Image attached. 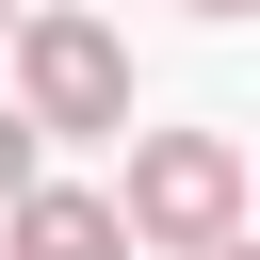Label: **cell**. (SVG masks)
Returning a JSON list of instances; mask_svg holds the SVG:
<instances>
[{
    "instance_id": "obj_1",
    "label": "cell",
    "mask_w": 260,
    "mask_h": 260,
    "mask_svg": "<svg viewBox=\"0 0 260 260\" xmlns=\"http://www.w3.org/2000/svg\"><path fill=\"white\" fill-rule=\"evenodd\" d=\"M114 228L162 244V260H195L211 228H244V146H228V130H130V195H114Z\"/></svg>"
},
{
    "instance_id": "obj_2",
    "label": "cell",
    "mask_w": 260,
    "mask_h": 260,
    "mask_svg": "<svg viewBox=\"0 0 260 260\" xmlns=\"http://www.w3.org/2000/svg\"><path fill=\"white\" fill-rule=\"evenodd\" d=\"M16 114L32 130H130V49L81 0H32L16 16Z\"/></svg>"
},
{
    "instance_id": "obj_3",
    "label": "cell",
    "mask_w": 260,
    "mask_h": 260,
    "mask_svg": "<svg viewBox=\"0 0 260 260\" xmlns=\"http://www.w3.org/2000/svg\"><path fill=\"white\" fill-rule=\"evenodd\" d=\"M0 244H16V260H130V228H114V195H65V179H16V211H0Z\"/></svg>"
},
{
    "instance_id": "obj_4",
    "label": "cell",
    "mask_w": 260,
    "mask_h": 260,
    "mask_svg": "<svg viewBox=\"0 0 260 260\" xmlns=\"http://www.w3.org/2000/svg\"><path fill=\"white\" fill-rule=\"evenodd\" d=\"M32 146H49V130H32V114H0V211H16V179H32Z\"/></svg>"
},
{
    "instance_id": "obj_5",
    "label": "cell",
    "mask_w": 260,
    "mask_h": 260,
    "mask_svg": "<svg viewBox=\"0 0 260 260\" xmlns=\"http://www.w3.org/2000/svg\"><path fill=\"white\" fill-rule=\"evenodd\" d=\"M195 260H260V244H244V228H211V244H195Z\"/></svg>"
},
{
    "instance_id": "obj_6",
    "label": "cell",
    "mask_w": 260,
    "mask_h": 260,
    "mask_svg": "<svg viewBox=\"0 0 260 260\" xmlns=\"http://www.w3.org/2000/svg\"><path fill=\"white\" fill-rule=\"evenodd\" d=\"M179 16H260V0H179Z\"/></svg>"
},
{
    "instance_id": "obj_7",
    "label": "cell",
    "mask_w": 260,
    "mask_h": 260,
    "mask_svg": "<svg viewBox=\"0 0 260 260\" xmlns=\"http://www.w3.org/2000/svg\"><path fill=\"white\" fill-rule=\"evenodd\" d=\"M0 32H16V0H0Z\"/></svg>"
}]
</instances>
